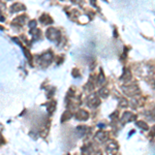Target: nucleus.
Masks as SVG:
<instances>
[{
    "instance_id": "nucleus-2",
    "label": "nucleus",
    "mask_w": 155,
    "mask_h": 155,
    "mask_svg": "<svg viewBox=\"0 0 155 155\" xmlns=\"http://www.w3.org/2000/svg\"><path fill=\"white\" fill-rule=\"evenodd\" d=\"M123 92L125 93L126 95H129V96H135L140 93V89L137 85H130V86H125L123 87Z\"/></svg>"
},
{
    "instance_id": "nucleus-8",
    "label": "nucleus",
    "mask_w": 155,
    "mask_h": 155,
    "mask_svg": "<svg viewBox=\"0 0 155 155\" xmlns=\"http://www.w3.org/2000/svg\"><path fill=\"white\" fill-rule=\"evenodd\" d=\"M25 11V6L21 3H15L11 6V14L19 13V11Z\"/></svg>"
},
{
    "instance_id": "nucleus-11",
    "label": "nucleus",
    "mask_w": 155,
    "mask_h": 155,
    "mask_svg": "<svg viewBox=\"0 0 155 155\" xmlns=\"http://www.w3.org/2000/svg\"><path fill=\"white\" fill-rule=\"evenodd\" d=\"M137 125L142 129H144V130H149V126H148V124L145 121H138Z\"/></svg>"
},
{
    "instance_id": "nucleus-4",
    "label": "nucleus",
    "mask_w": 155,
    "mask_h": 155,
    "mask_svg": "<svg viewBox=\"0 0 155 155\" xmlns=\"http://www.w3.org/2000/svg\"><path fill=\"white\" fill-rule=\"evenodd\" d=\"M117 151H118V144H117L116 142L111 141V142L108 143V145H107V152L108 153L113 154Z\"/></svg>"
},
{
    "instance_id": "nucleus-3",
    "label": "nucleus",
    "mask_w": 155,
    "mask_h": 155,
    "mask_svg": "<svg viewBox=\"0 0 155 155\" xmlns=\"http://www.w3.org/2000/svg\"><path fill=\"white\" fill-rule=\"evenodd\" d=\"M87 103H88V105L90 108L94 109V108H97L98 105H100V100H99V98H98V96L90 95L88 98V100H87Z\"/></svg>"
},
{
    "instance_id": "nucleus-7",
    "label": "nucleus",
    "mask_w": 155,
    "mask_h": 155,
    "mask_svg": "<svg viewBox=\"0 0 155 155\" xmlns=\"http://www.w3.org/2000/svg\"><path fill=\"white\" fill-rule=\"evenodd\" d=\"M95 140L99 143H102L108 140V133L105 131H98L95 135Z\"/></svg>"
},
{
    "instance_id": "nucleus-19",
    "label": "nucleus",
    "mask_w": 155,
    "mask_h": 155,
    "mask_svg": "<svg viewBox=\"0 0 155 155\" xmlns=\"http://www.w3.org/2000/svg\"><path fill=\"white\" fill-rule=\"evenodd\" d=\"M152 135H155V126H153V127H152Z\"/></svg>"
},
{
    "instance_id": "nucleus-10",
    "label": "nucleus",
    "mask_w": 155,
    "mask_h": 155,
    "mask_svg": "<svg viewBox=\"0 0 155 155\" xmlns=\"http://www.w3.org/2000/svg\"><path fill=\"white\" fill-rule=\"evenodd\" d=\"M132 118H135V117H132V114L130 112H125L122 116V122L123 123H126V122H129L132 120Z\"/></svg>"
},
{
    "instance_id": "nucleus-17",
    "label": "nucleus",
    "mask_w": 155,
    "mask_h": 155,
    "mask_svg": "<svg viewBox=\"0 0 155 155\" xmlns=\"http://www.w3.org/2000/svg\"><path fill=\"white\" fill-rule=\"evenodd\" d=\"M119 103H120V105H121V107H127V100H126V99H123V98H122V99H120V102H119Z\"/></svg>"
},
{
    "instance_id": "nucleus-16",
    "label": "nucleus",
    "mask_w": 155,
    "mask_h": 155,
    "mask_svg": "<svg viewBox=\"0 0 155 155\" xmlns=\"http://www.w3.org/2000/svg\"><path fill=\"white\" fill-rule=\"evenodd\" d=\"M98 83H99L100 85H102V84L105 83V77H103L102 71L100 72V78H98Z\"/></svg>"
},
{
    "instance_id": "nucleus-9",
    "label": "nucleus",
    "mask_w": 155,
    "mask_h": 155,
    "mask_svg": "<svg viewBox=\"0 0 155 155\" xmlns=\"http://www.w3.org/2000/svg\"><path fill=\"white\" fill-rule=\"evenodd\" d=\"M39 21H41V23H43V24H44V25L52 24V23H53V20H52V18L49 15H47V14H44V15H41V18H39Z\"/></svg>"
},
{
    "instance_id": "nucleus-6",
    "label": "nucleus",
    "mask_w": 155,
    "mask_h": 155,
    "mask_svg": "<svg viewBox=\"0 0 155 155\" xmlns=\"http://www.w3.org/2000/svg\"><path fill=\"white\" fill-rule=\"evenodd\" d=\"M89 118V114L87 113L86 111H83V110H81V111H79L76 114V119L77 120H80V121H85L87 119Z\"/></svg>"
},
{
    "instance_id": "nucleus-15",
    "label": "nucleus",
    "mask_w": 155,
    "mask_h": 155,
    "mask_svg": "<svg viewBox=\"0 0 155 155\" xmlns=\"http://www.w3.org/2000/svg\"><path fill=\"white\" fill-rule=\"evenodd\" d=\"M108 94H109V90L107 88H102L99 90V95L102 96V97H107Z\"/></svg>"
},
{
    "instance_id": "nucleus-14",
    "label": "nucleus",
    "mask_w": 155,
    "mask_h": 155,
    "mask_svg": "<svg viewBox=\"0 0 155 155\" xmlns=\"http://www.w3.org/2000/svg\"><path fill=\"white\" fill-rule=\"evenodd\" d=\"M124 70H125V71H124L123 77H122L121 79H123V78H124V80H125V81H129V80H130V78H131L130 71H129V69H127V68H125Z\"/></svg>"
},
{
    "instance_id": "nucleus-12",
    "label": "nucleus",
    "mask_w": 155,
    "mask_h": 155,
    "mask_svg": "<svg viewBox=\"0 0 155 155\" xmlns=\"http://www.w3.org/2000/svg\"><path fill=\"white\" fill-rule=\"evenodd\" d=\"M25 20H26V17L25 16H21V17H18L17 19H16L14 22H15V24H20V25H23L24 24V22H25Z\"/></svg>"
},
{
    "instance_id": "nucleus-1",
    "label": "nucleus",
    "mask_w": 155,
    "mask_h": 155,
    "mask_svg": "<svg viewBox=\"0 0 155 155\" xmlns=\"http://www.w3.org/2000/svg\"><path fill=\"white\" fill-rule=\"evenodd\" d=\"M46 35L51 41H54V43H58L60 41V36L61 33L59 30L55 29V28H49L46 32Z\"/></svg>"
},
{
    "instance_id": "nucleus-20",
    "label": "nucleus",
    "mask_w": 155,
    "mask_h": 155,
    "mask_svg": "<svg viewBox=\"0 0 155 155\" xmlns=\"http://www.w3.org/2000/svg\"><path fill=\"white\" fill-rule=\"evenodd\" d=\"M90 1H92V4H93V6H96V3H95V0H90Z\"/></svg>"
},
{
    "instance_id": "nucleus-18",
    "label": "nucleus",
    "mask_w": 155,
    "mask_h": 155,
    "mask_svg": "<svg viewBox=\"0 0 155 155\" xmlns=\"http://www.w3.org/2000/svg\"><path fill=\"white\" fill-rule=\"evenodd\" d=\"M29 27L30 28H35L36 27V22H35V21H31V22L29 23Z\"/></svg>"
},
{
    "instance_id": "nucleus-13",
    "label": "nucleus",
    "mask_w": 155,
    "mask_h": 155,
    "mask_svg": "<svg viewBox=\"0 0 155 155\" xmlns=\"http://www.w3.org/2000/svg\"><path fill=\"white\" fill-rule=\"evenodd\" d=\"M71 113L70 112H65L64 114L62 115V117H61V122H64V121H66V120H68L69 118H71Z\"/></svg>"
},
{
    "instance_id": "nucleus-5",
    "label": "nucleus",
    "mask_w": 155,
    "mask_h": 155,
    "mask_svg": "<svg viewBox=\"0 0 155 155\" xmlns=\"http://www.w3.org/2000/svg\"><path fill=\"white\" fill-rule=\"evenodd\" d=\"M52 59H53V55H52V53L50 52H48V53L44 54V55H41V64L43 63L44 65H48L49 63L51 62Z\"/></svg>"
}]
</instances>
